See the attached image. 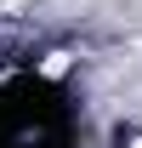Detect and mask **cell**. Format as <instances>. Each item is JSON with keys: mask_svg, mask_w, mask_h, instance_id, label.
<instances>
[{"mask_svg": "<svg viewBox=\"0 0 142 148\" xmlns=\"http://www.w3.org/2000/svg\"><path fill=\"white\" fill-rule=\"evenodd\" d=\"M17 137H68V91L46 74L0 80V148Z\"/></svg>", "mask_w": 142, "mask_h": 148, "instance_id": "1", "label": "cell"}, {"mask_svg": "<svg viewBox=\"0 0 142 148\" xmlns=\"http://www.w3.org/2000/svg\"><path fill=\"white\" fill-rule=\"evenodd\" d=\"M6 148H68V137H17V143Z\"/></svg>", "mask_w": 142, "mask_h": 148, "instance_id": "2", "label": "cell"}]
</instances>
